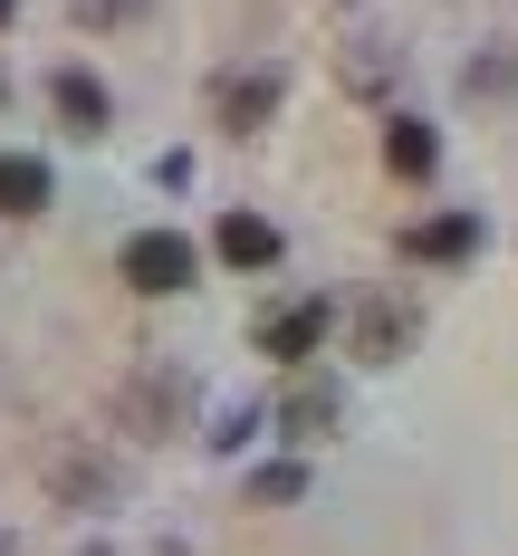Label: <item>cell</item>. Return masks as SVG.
Listing matches in <instances>:
<instances>
[{
  "label": "cell",
  "instance_id": "6da1fadb",
  "mask_svg": "<svg viewBox=\"0 0 518 556\" xmlns=\"http://www.w3.org/2000/svg\"><path fill=\"white\" fill-rule=\"evenodd\" d=\"M115 269H125L135 298H182V288L202 278V250H192L182 230H135V240L115 250Z\"/></svg>",
  "mask_w": 518,
  "mask_h": 556
},
{
  "label": "cell",
  "instance_id": "7a4b0ae2",
  "mask_svg": "<svg viewBox=\"0 0 518 556\" xmlns=\"http://www.w3.org/2000/svg\"><path fill=\"white\" fill-rule=\"evenodd\" d=\"M327 327H337V307H327V298H288V307H269V317L250 327V345H260V355H279V365H307V355L327 345Z\"/></svg>",
  "mask_w": 518,
  "mask_h": 556
},
{
  "label": "cell",
  "instance_id": "3957f363",
  "mask_svg": "<svg viewBox=\"0 0 518 556\" xmlns=\"http://www.w3.org/2000/svg\"><path fill=\"white\" fill-rule=\"evenodd\" d=\"M269 115H279V67H230V77H212V125L260 135Z\"/></svg>",
  "mask_w": 518,
  "mask_h": 556
},
{
  "label": "cell",
  "instance_id": "277c9868",
  "mask_svg": "<svg viewBox=\"0 0 518 556\" xmlns=\"http://www.w3.org/2000/svg\"><path fill=\"white\" fill-rule=\"evenodd\" d=\"M49 106H58V125H67L77 144H97V135L115 125V97H106L97 67H58V77H49Z\"/></svg>",
  "mask_w": 518,
  "mask_h": 556
},
{
  "label": "cell",
  "instance_id": "5b68a950",
  "mask_svg": "<svg viewBox=\"0 0 518 556\" xmlns=\"http://www.w3.org/2000/svg\"><path fill=\"white\" fill-rule=\"evenodd\" d=\"M403 260H422V269H452V260H470L480 250V212H432V222H413L394 240Z\"/></svg>",
  "mask_w": 518,
  "mask_h": 556
},
{
  "label": "cell",
  "instance_id": "8992f818",
  "mask_svg": "<svg viewBox=\"0 0 518 556\" xmlns=\"http://www.w3.org/2000/svg\"><path fill=\"white\" fill-rule=\"evenodd\" d=\"M279 222H260V212H222V222H212V260H222V269H279Z\"/></svg>",
  "mask_w": 518,
  "mask_h": 556
},
{
  "label": "cell",
  "instance_id": "52a82bcc",
  "mask_svg": "<svg viewBox=\"0 0 518 556\" xmlns=\"http://www.w3.org/2000/svg\"><path fill=\"white\" fill-rule=\"evenodd\" d=\"M384 173H403V182H432V173H442V135H432L422 115H394V125H384Z\"/></svg>",
  "mask_w": 518,
  "mask_h": 556
},
{
  "label": "cell",
  "instance_id": "ba28073f",
  "mask_svg": "<svg viewBox=\"0 0 518 556\" xmlns=\"http://www.w3.org/2000/svg\"><path fill=\"white\" fill-rule=\"evenodd\" d=\"M403 345H413V307H394V298L355 307V355H365V365H394Z\"/></svg>",
  "mask_w": 518,
  "mask_h": 556
},
{
  "label": "cell",
  "instance_id": "9c48e42d",
  "mask_svg": "<svg viewBox=\"0 0 518 556\" xmlns=\"http://www.w3.org/2000/svg\"><path fill=\"white\" fill-rule=\"evenodd\" d=\"M49 212V164L39 154H0V222H29Z\"/></svg>",
  "mask_w": 518,
  "mask_h": 556
},
{
  "label": "cell",
  "instance_id": "30bf717a",
  "mask_svg": "<svg viewBox=\"0 0 518 556\" xmlns=\"http://www.w3.org/2000/svg\"><path fill=\"white\" fill-rule=\"evenodd\" d=\"M279 422H288V442H317V432L337 422V393H327V384H288Z\"/></svg>",
  "mask_w": 518,
  "mask_h": 556
},
{
  "label": "cell",
  "instance_id": "8fae6325",
  "mask_svg": "<svg viewBox=\"0 0 518 556\" xmlns=\"http://www.w3.org/2000/svg\"><path fill=\"white\" fill-rule=\"evenodd\" d=\"M298 490H307V470H298V460H279V470H260V480H250V500H298Z\"/></svg>",
  "mask_w": 518,
  "mask_h": 556
},
{
  "label": "cell",
  "instance_id": "7c38bea8",
  "mask_svg": "<svg viewBox=\"0 0 518 556\" xmlns=\"http://www.w3.org/2000/svg\"><path fill=\"white\" fill-rule=\"evenodd\" d=\"M135 10H144V0H77V20H87V29H115V20H135Z\"/></svg>",
  "mask_w": 518,
  "mask_h": 556
},
{
  "label": "cell",
  "instance_id": "4fadbf2b",
  "mask_svg": "<svg viewBox=\"0 0 518 556\" xmlns=\"http://www.w3.org/2000/svg\"><path fill=\"white\" fill-rule=\"evenodd\" d=\"M10 20H20V0H0V29H10Z\"/></svg>",
  "mask_w": 518,
  "mask_h": 556
},
{
  "label": "cell",
  "instance_id": "5bb4252c",
  "mask_svg": "<svg viewBox=\"0 0 518 556\" xmlns=\"http://www.w3.org/2000/svg\"><path fill=\"white\" fill-rule=\"evenodd\" d=\"M0 106H10V77H0Z\"/></svg>",
  "mask_w": 518,
  "mask_h": 556
},
{
  "label": "cell",
  "instance_id": "9a60e30c",
  "mask_svg": "<svg viewBox=\"0 0 518 556\" xmlns=\"http://www.w3.org/2000/svg\"><path fill=\"white\" fill-rule=\"evenodd\" d=\"M0 556H20V547H10V538H0Z\"/></svg>",
  "mask_w": 518,
  "mask_h": 556
}]
</instances>
